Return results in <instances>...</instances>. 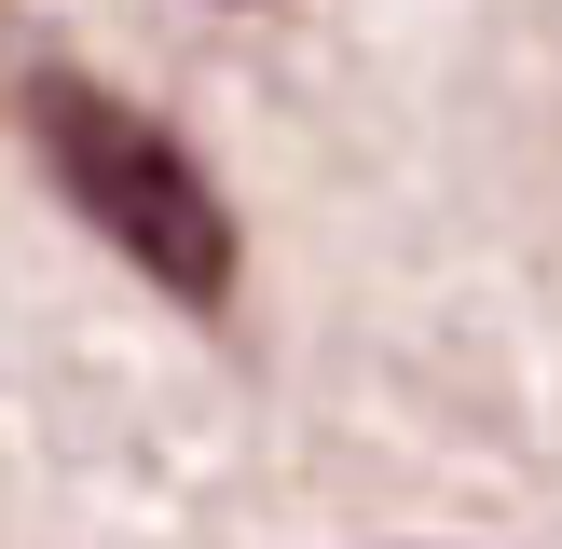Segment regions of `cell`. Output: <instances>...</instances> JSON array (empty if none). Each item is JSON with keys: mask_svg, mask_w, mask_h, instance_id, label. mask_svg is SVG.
<instances>
[{"mask_svg": "<svg viewBox=\"0 0 562 549\" xmlns=\"http://www.w3.org/2000/svg\"><path fill=\"white\" fill-rule=\"evenodd\" d=\"M27 152L55 165L69 220L110 247V261H137L165 302H192V316L234 302V206H220V179L151 124V110H124L82 69H42L27 82Z\"/></svg>", "mask_w": 562, "mask_h": 549, "instance_id": "cell-1", "label": "cell"}]
</instances>
